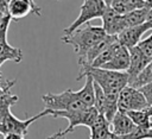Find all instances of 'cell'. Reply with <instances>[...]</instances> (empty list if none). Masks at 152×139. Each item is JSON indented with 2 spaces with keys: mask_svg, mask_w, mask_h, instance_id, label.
Here are the masks:
<instances>
[{
  "mask_svg": "<svg viewBox=\"0 0 152 139\" xmlns=\"http://www.w3.org/2000/svg\"><path fill=\"white\" fill-rule=\"evenodd\" d=\"M87 76H90L93 81L102 88L107 99L112 102H118L120 91L128 86L129 82V76L126 71H113L93 67L81 69L76 80H81Z\"/></svg>",
  "mask_w": 152,
  "mask_h": 139,
  "instance_id": "6da1fadb",
  "label": "cell"
},
{
  "mask_svg": "<svg viewBox=\"0 0 152 139\" xmlns=\"http://www.w3.org/2000/svg\"><path fill=\"white\" fill-rule=\"evenodd\" d=\"M107 33L102 26H93L86 24L83 27L77 29L70 34H66L61 38L64 44H69L74 48L75 53L80 57H83L95 44L106 38Z\"/></svg>",
  "mask_w": 152,
  "mask_h": 139,
  "instance_id": "7a4b0ae2",
  "label": "cell"
},
{
  "mask_svg": "<svg viewBox=\"0 0 152 139\" xmlns=\"http://www.w3.org/2000/svg\"><path fill=\"white\" fill-rule=\"evenodd\" d=\"M45 109L50 112L61 110H80L88 108L78 97L77 91L66 89L61 93H46L42 96Z\"/></svg>",
  "mask_w": 152,
  "mask_h": 139,
  "instance_id": "3957f363",
  "label": "cell"
},
{
  "mask_svg": "<svg viewBox=\"0 0 152 139\" xmlns=\"http://www.w3.org/2000/svg\"><path fill=\"white\" fill-rule=\"evenodd\" d=\"M49 115L53 116V118H64L68 120L69 125L65 129H61L63 134H68L71 133L77 126H87V127H91L95 121L97 120L100 113L99 110L93 106V107H88L84 109H80V110H61V112H50Z\"/></svg>",
  "mask_w": 152,
  "mask_h": 139,
  "instance_id": "277c9868",
  "label": "cell"
},
{
  "mask_svg": "<svg viewBox=\"0 0 152 139\" xmlns=\"http://www.w3.org/2000/svg\"><path fill=\"white\" fill-rule=\"evenodd\" d=\"M107 6L102 0H83L81 8H80V14L78 17L68 26L63 30V34H70L77 29H80L82 25L89 24L90 20L102 18Z\"/></svg>",
  "mask_w": 152,
  "mask_h": 139,
  "instance_id": "5b68a950",
  "label": "cell"
},
{
  "mask_svg": "<svg viewBox=\"0 0 152 139\" xmlns=\"http://www.w3.org/2000/svg\"><path fill=\"white\" fill-rule=\"evenodd\" d=\"M118 107L119 110L127 113L131 110H144L150 106L139 89L131 86H126L119 94Z\"/></svg>",
  "mask_w": 152,
  "mask_h": 139,
  "instance_id": "8992f818",
  "label": "cell"
},
{
  "mask_svg": "<svg viewBox=\"0 0 152 139\" xmlns=\"http://www.w3.org/2000/svg\"><path fill=\"white\" fill-rule=\"evenodd\" d=\"M49 115V112L46 109L42 110L40 113L28 118V119H25V120H20L18 118H15L11 112L6 115L5 120H4V125H2V128L0 131V134H8V133H14V134H21V135H26L27 134V131H28V127L38 119L43 118V116H46Z\"/></svg>",
  "mask_w": 152,
  "mask_h": 139,
  "instance_id": "52a82bcc",
  "label": "cell"
},
{
  "mask_svg": "<svg viewBox=\"0 0 152 139\" xmlns=\"http://www.w3.org/2000/svg\"><path fill=\"white\" fill-rule=\"evenodd\" d=\"M33 13L37 17L42 15V8L34 2V0H11L8 5V15L12 20H19L27 14Z\"/></svg>",
  "mask_w": 152,
  "mask_h": 139,
  "instance_id": "ba28073f",
  "label": "cell"
},
{
  "mask_svg": "<svg viewBox=\"0 0 152 139\" xmlns=\"http://www.w3.org/2000/svg\"><path fill=\"white\" fill-rule=\"evenodd\" d=\"M150 30H152V26L148 23H145L141 25H135V26H129V27H126L118 36V40L120 42V44H122L124 46H126L129 50L132 48L138 46V44L140 43V40L142 38V34Z\"/></svg>",
  "mask_w": 152,
  "mask_h": 139,
  "instance_id": "9c48e42d",
  "label": "cell"
},
{
  "mask_svg": "<svg viewBox=\"0 0 152 139\" xmlns=\"http://www.w3.org/2000/svg\"><path fill=\"white\" fill-rule=\"evenodd\" d=\"M102 27L108 36H119L127 26L124 19V15L115 12L112 7H107L102 18Z\"/></svg>",
  "mask_w": 152,
  "mask_h": 139,
  "instance_id": "30bf717a",
  "label": "cell"
},
{
  "mask_svg": "<svg viewBox=\"0 0 152 139\" xmlns=\"http://www.w3.org/2000/svg\"><path fill=\"white\" fill-rule=\"evenodd\" d=\"M151 62H152V57L144 53L138 46L129 49V67L128 70L126 71L129 76V82L133 81Z\"/></svg>",
  "mask_w": 152,
  "mask_h": 139,
  "instance_id": "8fae6325",
  "label": "cell"
},
{
  "mask_svg": "<svg viewBox=\"0 0 152 139\" xmlns=\"http://www.w3.org/2000/svg\"><path fill=\"white\" fill-rule=\"evenodd\" d=\"M135 128L137 126L128 116V114L121 110H118V113L114 115V118L110 121V132L119 137L127 135L132 133Z\"/></svg>",
  "mask_w": 152,
  "mask_h": 139,
  "instance_id": "7c38bea8",
  "label": "cell"
},
{
  "mask_svg": "<svg viewBox=\"0 0 152 139\" xmlns=\"http://www.w3.org/2000/svg\"><path fill=\"white\" fill-rule=\"evenodd\" d=\"M128 67H129V50L121 44L116 53L113 56V58L107 64H104L102 69L113 70V71H127Z\"/></svg>",
  "mask_w": 152,
  "mask_h": 139,
  "instance_id": "4fadbf2b",
  "label": "cell"
},
{
  "mask_svg": "<svg viewBox=\"0 0 152 139\" xmlns=\"http://www.w3.org/2000/svg\"><path fill=\"white\" fill-rule=\"evenodd\" d=\"M0 58L5 61H13L14 63H20L23 59V51L21 49L8 44L7 40L0 39Z\"/></svg>",
  "mask_w": 152,
  "mask_h": 139,
  "instance_id": "5bb4252c",
  "label": "cell"
},
{
  "mask_svg": "<svg viewBox=\"0 0 152 139\" xmlns=\"http://www.w3.org/2000/svg\"><path fill=\"white\" fill-rule=\"evenodd\" d=\"M77 95L80 100L87 106V107H93L95 103V88H94V81L90 76L86 77V82L83 87L77 90Z\"/></svg>",
  "mask_w": 152,
  "mask_h": 139,
  "instance_id": "9a60e30c",
  "label": "cell"
},
{
  "mask_svg": "<svg viewBox=\"0 0 152 139\" xmlns=\"http://www.w3.org/2000/svg\"><path fill=\"white\" fill-rule=\"evenodd\" d=\"M110 132V122L103 116L99 115L95 124L90 127V139H104Z\"/></svg>",
  "mask_w": 152,
  "mask_h": 139,
  "instance_id": "2e32d148",
  "label": "cell"
},
{
  "mask_svg": "<svg viewBox=\"0 0 152 139\" xmlns=\"http://www.w3.org/2000/svg\"><path fill=\"white\" fill-rule=\"evenodd\" d=\"M150 8L147 7H142V8H138V10H133L131 12H128L127 14L124 15L126 26H135V25H141L145 24L147 20V14H148Z\"/></svg>",
  "mask_w": 152,
  "mask_h": 139,
  "instance_id": "e0dca14e",
  "label": "cell"
},
{
  "mask_svg": "<svg viewBox=\"0 0 152 139\" xmlns=\"http://www.w3.org/2000/svg\"><path fill=\"white\" fill-rule=\"evenodd\" d=\"M151 82H152V62L133 81H131L128 83V86L139 89V88H141V87H144V86H146V84H148Z\"/></svg>",
  "mask_w": 152,
  "mask_h": 139,
  "instance_id": "ac0fdd59",
  "label": "cell"
},
{
  "mask_svg": "<svg viewBox=\"0 0 152 139\" xmlns=\"http://www.w3.org/2000/svg\"><path fill=\"white\" fill-rule=\"evenodd\" d=\"M138 48H139L144 53H146L147 56L152 57V32H151V34H150L147 38L140 40V43L138 44Z\"/></svg>",
  "mask_w": 152,
  "mask_h": 139,
  "instance_id": "d6986e66",
  "label": "cell"
},
{
  "mask_svg": "<svg viewBox=\"0 0 152 139\" xmlns=\"http://www.w3.org/2000/svg\"><path fill=\"white\" fill-rule=\"evenodd\" d=\"M148 132L150 129H142L137 127L132 133L124 135L122 139H148Z\"/></svg>",
  "mask_w": 152,
  "mask_h": 139,
  "instance_id": "ffe728a7",
  "label": "cell"
},
{
  "mask_svg": "<svg viewBox=\"0 0 152 139\" xmlns=\"http://www.w3.org/2000/svg\"><path fill=\"white\" fill-rule=\"evenodd\" d=\"M12 18L7 14L5 15L1 20H0V39H5L7 40V32H8V27L11 24Z\"/></svg>",
  "mask_w": 152,
  "mask_h": 139,
  "instance_id": "44dd1931",
  "label": "cell"
},
{
  "mask_svg": "<svg viewBox=\"0 0 152 139\" xmlns=\"http://www.w3.org/2000/svg\"><path fill=\"white\" fill-rule=\"evenodd\" d=\"M110 7H112L115 12H118L119 14H121V15H125V14H127L128 12H131V10L127 7V5H126L122 0H114V1L112 2Z\"/></svg>",
  "mask_w": 152,
  "mask_h": 139,
  "instance_id": "7402d4cb",
  "label": "cell"
},
{
  "mask_svg": "<svg viewBox=\"0 0 152 139\" xmlns=\"http://www.w3.org/2000/svg\"><path fill=\"white\" fill-rule=\"evenodd\" d=\"M139 90L142 93V95L145 96L148 106L151 107L152 106V82L146 84V86H144V87H141V88H139Z\"/></svg>",
  "mask_w": 152,
  "mask_h": 139,
  "instance_id": "603a6c76",
  "label": "cell"
},
{
  "mask_svg": "<svg viewBox=\"0 0 152 139\" xmlns=\"http://www.w3.org/2000/svg\"><path fill=\"white\" fill-rule=\"evenodd\" d=\"M127 7L133 11V10H138V8H142V7H146L145 6V1L144 0H122Z\"/></svg>",
  "mask_w": 152,
  "mask_h": 139,
  "instance_id": "cb8c5ba5",
  "label": "cell"
},
{
  "mask_svg": "<svg viewBox=\"0 0 152 139\" xmlns=\"http://www.w3.org/2000/svg\"><path fill=\"white\" fill-rule=\"evenodd\" d=\"M11 0H0V11L5 14H8V5Z\"/></svg>",
  "mask_w": 152,
  "mask_h": 139,
  "instance_id": "d4e9b609",
  "label": "cell"
},
{
  "mask_svg": "<svg viewBox=\"0 0 152 139\" xmlns=\"http://www.w3.org/2000/svg\"><path fill=\"white\" fill-rule=\"evenodd\" d=\"M46 139H65V134H63V133H62V131L59 129V131H57L56 133H53V134L49 135Z\"/></svg>",
  "mask_w": 152,
  "mask_h": 139,
  "instance_id": "484cf974",
  "label": "cell"
},
{
  "mask_svg": "<svg viewBox=\"0 0 152 139\" xmlns=\"http://www.w3.org/2000/svg\"><path fill=\"white\" fill-rule=\"evenodd\" d=\"M4 139H25V135L14 134V133H8V134L4 135Z\"/></svg>",
  "mask_w": 152,
  "mask_h": 139,
  "instance_id": "4316f807",
  "label": "cell"
},
{
  "mask_svg": "<svg viewBox=\"0 0 152 139\" xmlns=\"http://www.w3.org/2000/svg\"><path fill=\"white\" fill-rule=\"evenodd\" d=\"M104 139H122V137H119V135H116V134H114V133L109 132V133H108V135H107Z\"/></svg>",
  "mask_w": 152,
  "mask_h": 139,
  "instance_id": "83f0119b",
  "label": "cell"
},
{
  "mask_svg": "<svg viewBox=\"0 0 152 139\" xmlns=\"http://www.w3.org/2000/svg\"><path fill=\"white\" fill-rule=\"evenodd\" d=\"M146 23H148V24L152 26V8H150V11H148V14H147V20H146Z\"/></svg>",
  "mask_w": 152,
  "mask_h": 139,
  "instance_id": "f1b7e54d",
  "label": "cell"
},
{
  "mask_svg": "<svg viewBox=\"0 0 152 139\" xmlns=\"http://www.w3.org/2000/svg\"><path fill=\"white\" fill-rule=\"evenodd\" d=\"M145 6L147 8H152V0H145Z\"/></svg>",
  "mask_w": 152,
  "mask_h": 139,
  "instance_id": "f546056e",
  "label": "cell"
},
{
  "mask_svg": "<svg viewBox=\"0 0 152 139\" xmlns=\"http://www.w3.org/2000/svg\"><path fill=\"white\" fill-rule=\"evenodd\" d=\"M102 1L106 4V6H107V7H110V5H112V2H113L114 0H102Z\"/></svg>",
  "mask_w": 152,
  "mask_h": 139,
  "instance_id": "4dcf8cb0",
  "label": "cell"
},
{
  "mask_svg": "<svg viewBox=\"0 0 152 139\" xmlns=\"http://www.w3.org/2000/svg\"><path fill=\"white\" fill-rule=\"evenodd\" d=\"M5 15H7V14H5V13H2V12L0 11V20H1V19H2V18H4Z\"/></svg>",
  "mask_w": 152,
  "mask_h": 139,
  "instance_id": "1f68e13d",
  "label": "cell"
},
{
  "mask_svg": "<svg viewBox=\"0 0 152 139\" xmlns=\"http://www.w3.org/2000/svg\"><path fill=\"white\" fill-rule=\"evenodd\" d=\"M148 139H152V129H150L148 132Z\"/></svg>",
  "mask_w": 152,
  "mask_h": 139,
  "instance_id": "d6a6232c",
  "label": "cell"
},
{
  "mask_svg": "<svg viewBox=\"0 0 152 139\" xmlns=\"http://www.w3.org/2000/svg\"><path fill=\"white\" fill-rule=\"evenodd\" d=\"M5 62H6L5 59H2V58H0V67H1V65H2V64H4Z\"/></svg>",
  "mask_w": 152,
  "mask_h": 139,
  "instance_id": "836d02e7",
  "label": "cell"
},
{
  "mask_svg": "<svg viewBox=\"0 0 152 139\" xmlns=\"http://www.w3.org/2000/svg\"><path fill=\"white\" fill-rule=\"evenodd\" d=\"M144 1H145V0H144Z\"/></svg>",
  "mask_w": 152,
  "mask_h": 139,
  "instance_id": "e575fe53",
  "label": "cell"
}]
</instances>
